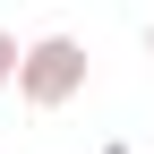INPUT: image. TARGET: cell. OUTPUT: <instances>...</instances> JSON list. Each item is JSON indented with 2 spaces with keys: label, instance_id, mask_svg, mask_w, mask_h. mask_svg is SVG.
Returning a JSON list of instances; mask_svg holds the SVG:
<instances>
[{
  "label": "cell",
  "instance_id": "obj_1",
  "mask_svg": "<svg viewBox=\"0 0 154 154\" xmlns=\"http://www.w3.org/2000/svg\"><path fill=\"white\" fill-rule=\"evenodd\" d=\"M17 94H26L34 111H60L86 94V43L77 34H34L26 60H17Z\"/></svg>",
  "mask_w": 154,
  "mask_h": 154
},
{
  "label": "cell",
  "instance_id": "obj_2",
  "mask_svg": "<svg viewBox=\"0 0 154 154\" xmlns=\"http://www.w3.org/2000/svg\"><path fill=\"white\" fill-rule=\"evenodd\" d=\"M17 60H26V43H17V34H0V86H17Z\"/></svg>",
  "mask_w": 154,
  "mask_h": 154
},
{
  "label": "cell",
  "instance_id": "obj_3",
  "mask_svg": "<svg viewBox=\"0 0 154 154\" xmlns=\"http://www.w3.org/2000/svg\"><path fill=\"white\" fill-rule=\"evenodd\" d=\"M146 60H154V26H146Z\"/></svg>",
  "mask_w": 154,
  "mask_h": 154
}]
</instances>
